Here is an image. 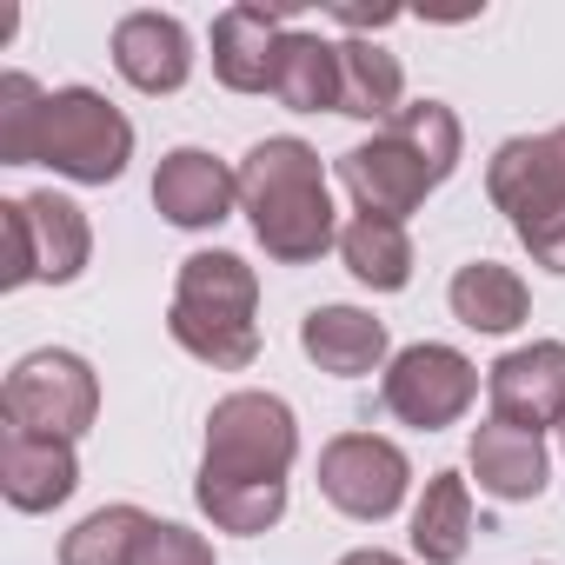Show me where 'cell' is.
<instances>
[{"mask_svg":"<svg viewBox=\"0 0 565 565\" xmlns=\"http://www.w3.org/2000/svg\"><path fill=\"white\" fill-rule=\"evenodd\" d=\"M233 200H239V167L213 160L206 147H173L160 160V173H153V206L186 233L220 226L233 213Z\"/></svg>","mask_w":565,"mask_h":565,"instance_id":"cell-13","label":"cell"},{"mask_svg":"<svg viewBox=\"0 0 565 565\" xmlns=\"http://www.w3.org/2000/svg\"><path fill=\"white\" fill-rule=\"evenodd\" d=\"M300 459V419L279 393H226L206 413L200 486H287Z\"/></svg>","mask_w":565,"mask_h":565,"instance_id":"cell-4","label":"cell"},{"mask_svg":"<svg viewBox=\"0 0 565 565\" xmlns=\"http://www.w3.org/2000/svg\"><path fill=\"white\" fill-rule=\"evenodd\" d=\"M399 94H406V74H399V61H393L386 47H373V41H340V114L393 127L399 107H406Z\"/></svg>","mask_w":565,"mask_h":565,"instance_id":"cell-22","label":"cell"},{"mask_svg":"<svg viewBox=\"0 0 565 565\" xmlns=\"http://www.w3.org/2000/svg\"><path fill=\"white\" fill-rule=\"evenodd\" d=\"M239 206L253 220V239L279 266H307V259H320L340 239L333 193H327V167L294 134H273V140H259L239 160Z\"/></svg>","mask_w":565,"mask_h":565,"instance_id":"cell-2","label":"cell"},{"mask_svg":"<svg viewBox=\"0 0 565 565\" xmlns=\"http://www.w3.org/2000/svg\"><path fill=\"white\" fill-rule=\"evenodd\" d=\"M486 393H492V419H512L525 433L565 426V340L512 347L505 360L486 366Z\"/></svg>","mask_w":565,"mask_h":565,"instance_id":"cell-10","label":"cell"},{"mask_svg":"<svg viewBox=\"0 0 565 565\" xmlns=\"http://www.w3.org/2000/svg\"><path fill=\"white\" fill-rule=\"evenodd\" d=\"M380 399L399 426H419V433H439V426H459L466 406L479 399V366L459 353V347H439V340H419L406 353H393L386 380H380Z\"/></svg>","mask_w":565,"mask_h":565,"instance_id":"cell-8","label":"cell"},{"mask_svg":"<svg viewBox=\"0 0 565 565\" xmlns=\"http://www.w3.org/2000/svg\"><path fill=\"white\" fill-rule=\"evenodd\" d=\"M273 100L294 114H340V47L320 34H287L279 41Z\"/></svg>","mask_w":565,"mask_h":565,"instance_id":"cell-20","label":"cell"},{"mask_svg":"<svg viewBox=\"0 0 565 565\" xmlns=\"http://www.w3.org/2000/svg\"><path fill=\"white\" fill-rule=\"evenodd\" d=\"M81 486V459L74 439H41L21 426H0V492L14 512H54L67 505Z\"/></svg>","mask_w":565,"mask_h":565,"instance_id":"cell-12","label":"cell"},{"mask_svg":"<svg viewBox=\"0 0 565 565\" xmlns=\"http://www.w3.org/2000/svg\"><path fill=\"white\" fill-rule=\"evenodd\" d=\"M512 233L525 239V253H532V259H539L545 273H565V206H545V213L519 220Z\"/></svg>","mask_w":565,"mask_h":565,"instance_id":"cell-27","label":"cell"},{"mask_svg":"<svg viewBox=\"0 0 565 565\" xmlns=\"http://www.w3.org/2000/svg\"><path fill=\"white\" fill-rule=\"evenodd\" d=\"M0 233H8V266H0V287L21 294L34 279L47 287H67L81 279L87 253H94V226L74 200L61 193H14L0 200Z\"/></svg>","mask_w":565,"mask_h":565,"instance_id":"cell-6","label":"cell"},{"mask_svg":"<svg viewBox=\"0 0 565 565\" xmlns=\"http://www.w3.org/2000/svg\"><path fill=\"white\" fill-rule=\"evenodd\" d=\"M472 479H479L486 499H505V505L539 499L545 479H552L545 439L525 433V426H512V419H486V426H472Z\"/></svg>","mask_w":565,"mask_h":565,"instance_id":"cell-16","label":"cell"},{"mask_svg":"<svg viewBox=\"0 0 565 565\" xmlns=\"http://www.w3.org/2000/svg\"><path fill=\"white\" fill-rule=\"evenodd\" d=\"M134 565H213V545L193 532V525H173V519H153Z\"/></svg>","mask_w":565,"mask_h":565,"instance_id":"cell-26","label":"cell"},{"mask_svg":"<svg viewBox=\"0 0 565 565\" xmlns=\"http://www.w3.org/2000/svg\"><path fill=\"white\" fill-rule=\"evenodd\" d=\"M558 433H565V426H558Z\"/></svg>","mask_w":565,"mask_h":565,"instance_id":"cell-29","label":"cell"},{"mask_svg":"<svg viewBox=\"0 0 565 565\" xmlns=\"http://www.w3.org/2000/svg\"><path fill=\"white\" fill-rule=\"evenodd\" d=\"M193 499L220 532H239V539L279 525V512H287V486H200L193 479Z\"/></svg>","mask_w":565,"mask_h":565,"instance_id":"cell-24","label":"cell"},{"mask_svg":"<svg viewBox=\"0 0 565 565\" xmlns=\"http://www.w3.org/2000/svg\"><path fill=\"white\" fill-rule=\"evenodd\" d=\"M472 545V486L459 472H433L413 505V552L419 565H459Z\"/></svg>","mask_w":565,"mask_h":565,"instance_id":"cell-19","label":"cell"},{"mask_svg":"<svg viewBox=\"0 0 565 565\" xmlns=\"http://www.w3.org/2000/svg\"><path fill=\"white\" fill-rule=\"evenodd\" d=\"M459 153H466L459 114L446 100H413V107H399L393 127H380L373 140L340 153V186L353 193L360 213L406 226V213H419L426 193L439 180H452Z\"/></svg>","mask_w":565,"mask_h":565,"instance_id":"cell-1","label":"cell"},{"mask_svg":"<svg viewBox=\"0 0 565 565\" xmlns=\"http://www.w3.org/2000/svg\"><path fill=\"white\" fill-rule=\"evenodd\" d=\"M147 525H153V519H147L140 505H100V512H87V519L61 539V565H134Z\"/></svg>","mask_w":565,"mask_h":565,"instance_id":"cell-23","label":"cell"},{"mask_svg":"<svg viewBox=\"0 0 565 565\" xmlns=\"http://www.w3.org/2000/svg\"><path fill=\"white\" fill-rule=\"evenodd\" d=\"M300 353L333 380H366L386 366V327L366 307H313L300 320Z\"/></svg>","mask_w":565,"mask_h":565,"instance_id":"cell-17","label":"cell"},{"mask_svg":"<svg viewBox=\"0 0 565 565\" xmlns=\"http://www.w3.org/2000/svg\"><path fill=\"white\" fill-rule=\"evenodd\" d=\"M41 107H47V87L34 74H0V167H34Z\"/></svg>","mask_w":565,"mask_h":565,"instance_id":"cell-25","label":"cell"},{"mask_svg":"<svg viewBox=\"0 0 565 565\" xmlns=\"http://www.w3.org/2000/svg\"><path fill=\"white\" fill-rule=\"evenodd\" d=\"M114 67L140 94H180L193 74V34L160 8H140L114 28Z\"/></svg>","mask_w":565,"mask_h":565,"instance_id":"cell-14","label":"cell"},{"mask_svg":"<svg viewBox=\"0 0 565 565\" xmlns=\"http://www.w3.org/2000/svg\"><path fill=\"white\" fill-rule=\"evenodd\" d=\"M340 259H347V273L360 279V287H373V294H399L406 279H413V239H406L399 220L353 213L340 226Z\"/></svg>","mask_w":565,"mask_h":565,"instance_id":"cell-21","label":"cell"},{"mask_svg":"<svg viewBox=\"0 0 565 565\" xmlns=\"http://www.w3.org/2000/svg\"><path fill=\"white\" fill-rule=\"evenodd\" d=\"M279 41H287V8H226L213 21V74L233 94H273Z\"/></svg>","mask_w":565,"mask_h":565,"instance_id":"cell-15","label":"cell"},{"mask_svg":"<svg viewBox=\"0 0 565 565\" xmlns=\"http://www.w3.org/2000/svg\"><path fill=\"white\" fill-rule=\"evenodd\" d=\"M446 300H452V320L472 327V333H512V327H525V313H532L525 279H519L512 266H499V259L459 266L452 287H446Z\"/></svg>","mask_w":565,"mask_h":565,"instance_id":"cell-18","label":"cell"},{"mask_svg":"<svg viewBox=\"0 0 565 565\" xmlns=\"http://www.w3.org/2000/svg\"><path fill=\"white\" fill-rule=\"evenodd\" d=\"M486 193L512 226L545 213V206H565V127L532 134V140H505L486 167Z\"/></svg>","mask_w":565,"mask_h":565,"instance_id":"cell-11","label":"cell"},{"mask_svg":"<svg viewBox=\"0 0 565 565\" xmlns=\"http://www.w3.org/2000/svg\"><path fill=\"white\" fill-rule=\"evenodd\" d=\"M94 413H100V380L67 347H41L14 360L8 386H0V419L21 433H41V439H81Z\"/></svg>","mask_w":565,"mask_h":565,"instance_id":"cell-7","label":"cell"},{"mask_svg":"<svg viewBox=\"0 0 565 565\" xmlns=\"http://www.w3.org/2000/svg\"><path fill=\"white\" fill-rule=\"evenodd\" d=\"M406 486H413V466H406V452H399L393 439H380V433H340V439H327V452H320V492H327V505L347 512V519H366V525L393 519V512L406 505Z\"/></svg>","mask_w":565,"mask_h":565,"instance_id":"cell-9","label":"cell"},{"mask_svg":"<svg viewBox=\"0 0 565 565\" xmlns=\"http://www.w3.org/2000/svg\"><path fill=\"white\" fill-rule=\"evenodd\" d=\"M259 273L239 253H186L180 279H173V307H167V333L173 347H186L200 366L213 373H246L259 360Z\"/></svg>","mask_w":565,"mask_h":565,"instance_id":"cell-3","label":"cell"},{"mask_svg":"<svg viewBox=\"0 0 565 565\" xmlns=\"http://www.w3.org/2000/svg\"><path fill=\"white\" fill-rule=\"evenodd\" d=\"M134 160V120L94 94V87H54L34 127V167H54L61 180L81 186H107L120 180Z\"/></svg>","mask_w":565,"mask_h":565,"instance_id":"cell-5","label":"cell"},{"mask_svg":"<svg viewBox=\"0 0 565 565\" xmlns=\"http://www.w3.org/2000/svg\"><path fill=\"white\" fill-rule=\"evenodd\" d=\"M340 565H406L399 552H380V545H360V552H347Z\"/></svg>","mask_w":565,"mask_h":565,"instance_id":"cell-28","label":"cell"}]
</instances>
